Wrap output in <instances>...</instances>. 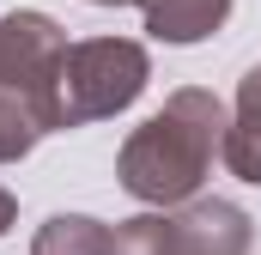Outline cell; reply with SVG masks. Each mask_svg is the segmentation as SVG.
Masks as SVG:
<instances>
[{
    "instance_id": "ba28073f",
    "label": "cell",
    "mask_w": 261,
    "mask_h": 255,
    "mask_svg": "<svg viewBox=\"0 0 261 255\" xmlns=\"http://www.w3.org/2000/svg\"><path fill=\"white\" fill-rule=\"evenodd\" d=\"M43 134H49V128H43V116H37L24 97H6V91H0V164H18Z\"/></svg>"
},
{
    "instance_id": "30bf717a",
    "label": "cell",
    "mask_w": 261,
    "mask_h": 255,
    "mask_svg": "<svg viewBox=\"0 0 261 255\" xmlns=\"http://www.w3.org/2000/svg\"><path fill=\"white\" fill-rule=\"evenodd\" d=\"M91 6H128V0H91Z\"/></svg>"
},
{
    "instance_id": "277c9868",
    "label": "cell",
    "mask_w": 261,
    "mask_h": 255,
    "mask_svg": "<svg viewBox=\"0 0 261 255\" xmlns=\"http://www.w3.org/2000/svg\"><path fill=\"white\" fill-rule=\"evenodd\" d=\"M67 49L73 43L49 12H6L0 18V91L24 97L49 134H55V79H61Z\"/></svg>"
},
{
    "instance_id": "8992f818",
    "label": "cell",
    "mask_w": 261,
    "mask_h": 255,
    "mask_svg": "<svg viewBox=\"0 0 261 255\" xmlns=\"http://www.w3.org/2000/svg\"><path fill=\"white\" fill-rule=\"evenodd\" d=\"M134 6H140L146 31H152L158 43H176V49L206 43V37L231 18V0H134Z\"/></svg>"
},
{
    "instance_id": "5b68a950",
    "label": "cell",
    "mask_w": 261,
    "mask_h": 255,
    "mask_svg": "<svg viewBox=\"0 0 261 255\" xmlns=\"http://www.w3.org/2000/svg\"><path fill=\"white\" fill-rule=\"evenodd\" d=\"M219 158H225L231 176H243V183L261 189V67H249L237 79V110L225 122V152Z\"/></svg>"
},
{
    "instance_id": "9c48e42d",
    "label": "cell",
    "mask_w": 261,
    "mask_h": 255,
    "mask_svg": "<svg viewBox=\"0 0 261 255\" xmlns=\"http://www.w3.org/2000/svg\"><path fill=\"white\" fill-rule=\"evenodd\" d=\"M12 219H18V200H12V189H0V237L12 231Z\"/></svg>"
},
{
    "instance_id": "6da1fadb",
    "label": "cell",
    "mask_w": 261,
    "mask_h": 255,
    "mask_svg": "<svg viewBox=\"0 0 261 255\" xmlns=\"http://www.w3.org/2000/svg\"><path fill=\"white\" fill-rule=\"evenodd\" d=\"M225 104L200 85H182L164 97V110H152L146 122L122 140L116 176L122 189L152 207V213H176L200 200V183L213 176V158L225 152Z\"/></svg>"
},
{
    "instance_id": "3957f363",
    "label": "cell",
    "mask_w": 261,
    "mask_h": 255,
    "mask_svg": "<svg viewBox=\"0 0 261 255\" xmlns=\"http://www.w3.org/2000/svg\"><path fill=\"white\" fill-rule=\"evenodd\" d=\"M255 225L237 200H189L176 213H140L116 225V255H249Z\"/></svg>"
},
{
    "instance_id": "52a82bcc",
    "label": "cell",
    "mask_w": 261,
    "mask_h": 255,
    "mask_svg": "<svg viewBox=\"0 0 261 255\" xmlns=\"http://www.w3.org/2000/svg\"><path fill=\"white\" fill-rule=\"evenodd\" d=\"M31 255H116V225H103L91 213H55L37 231Z\"/></svg>"
},
{
    "instance_id": "7a4b0ae2",
    "label": "cell",
    "mask_w": 261,
    "mask_h": 255,
    "mask_svg": "<svg viewBox=\"0 0 261 255\" xmlns=\"http://www.w3.org/2000/svg\"><path fill=\"white\" fill-rule=\"evenodd\" d=\"M146 79H152V61L128 37H85V43H73L67 61H61V79H55V128H85V122L122 116L146 91Z\"/></svg>"
}]
</instances>
